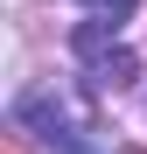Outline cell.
I'll return each instance as SVG.
<instances>
[{
	"label": "cell",
	"mask_w": 147,
	"mask_h": 154,
	"mask_svg": "<svg viewBox=\"0 0 147 154\" xmlns=\"http://www.w3.org/2000/svg\"><path fill=\"white\" fill-rule=\"evenodd\" d=\"M84 7H98V14H105V21H112V28H119V21H126V14L140 7V0H84Z\"/></svg>",
	"instance_id": "cell-1"
}]
</instances>
